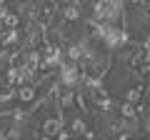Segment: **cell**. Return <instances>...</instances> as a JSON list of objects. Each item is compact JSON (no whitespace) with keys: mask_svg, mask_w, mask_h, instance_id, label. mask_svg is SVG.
Masks as SVG:
<instances>
[{"mask_svg":"<svg viewBox=\"0 0 150 140\" xmlns=\"http://www.w3.org/2000/svg\"><path fill=\"white\" fill-rule=\"evenodd\" d=\"M78 78H80V73H78L75 65H63V68H60V80H63V85L73 88L75 83H78Z\"/></svg>","mask_w":150,"mask_h":140,"instance_id":"1","label":"cell"},{"mask_svg":"<svg viewBox=\"0 0 150 140\" xmlns=\"http://www.w3.org/2000/svg\"><path fill=\"white\" fill-rule=\"evenodd\" d=\"M103 40H105L110 48H118V45L125 43V33H120L118 28H112V25H110V28L105 30V35H103Z\"/></svg>","mask_w":150,"mask_h":140,"instance_id":"2","label":"cell"},{"mask_svg":"<svg viewBox=\"0 0 150 140\" xmlns=\"http://www.w3.org/2000/svg\"><path fill=\"white\" fill-rule=\"evenodd\" d=\"M60 130H63V120H60V118H48L43 123V135L50 138V140H53L55 135H60Z\"/></svg>","mask_w":150,"mask_h":140,"instance_id":"3","label":"cell"},{"mask_svg":"<svg viewBox=\"0 0 150 140\" xmlns=\"http://www.w3.org/2000/svg\"><path fill=\"white\" fill-rule=\"evenodd\" d=\"M35 85H20V90H18V98H20L23 103H30L33 98H35Z\"/></svg>","mask_w":150,"mask_h":140,"instance_id":"4","label":"cell"},{"mask_svg":"<svg viewBox=\"0 0 150 140\" xmlns=\"http://www.w3.org/2000/svg\"><path fill=\"white\" fill-rule=\"evenodd\" d=\"M18 40H20V33H18V30H10V33L3 35V45H15Z\"/></svg>","mask_w":150,"mask_h":140,"instance_id":"5","label":"cell"},{"mask_svg":"<svg viewBox=\"0 0 150 140\" xmlns=\"http://www.w3.org/2000/svg\"><path fill=\"white\" fill-rule=\"evenodd\" d=\"M0 20H5V25H8V28H13V30H15V28H18V23H20V18H18L15 13H5V15L0 18Z\"/></svg>","mask_w":150,"mask_h":140,"instance_id":"6","label":"cell"},{"mask_svg":"<svg viewBox=\"0 0 150 140\" xmlns=\"http://www.w3.org/2000/svg\"><path fill=\"white\" fill-rule=\"evenodd\" d=\"M63 15L68 18V20H78V18H80V10H78V8H75V5H65Z\"/></svg>","mask_w":150,"mask_h":140,"instance_id":"7","label":"cell"},{"mask_svg":"<svg viewBox=\"0 0 150 140\" xmlns=\"http://www.w3.org/2000/svg\"><path fill=\"white\" fill-rule=\"evenodd\" d=\"M83 133H85V120L75 118L73 120V135H83Z\"/></svg>","mask_w":150,"mask_h":140,"instance_id":"8","label":"cell"},{"mask_svg":"<svg viewBox=\"0 0 150 140\" xmlns=\"http://www.w3.org/2000/svg\"><path fill=\"white\" fill-rule=\"evenodd\" d=\"M10 98H13V90H3L0 93V103H8Z\"/></svg>","mask_w":150,"mask_h":140,"instance_id":"9","label":"cell"},{"mask_svg":"<svg viewBox=\"0 0 150 140\" xmlns=\"http://www.w3.org/2000/svg\"><path fill=\"white\" fill-rule=\"evenodd\" d=\"M0 140H8V138H5V133H3V130H0Z\"/></svg>","mask_w":150,"mask_h":140,"instance_id":"10","label":"cell"}]
</instances>
